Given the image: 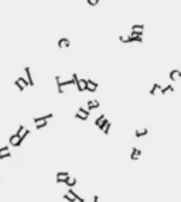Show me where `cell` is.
I'll use <instances>...</instances> for the list:
<instances>
[{"instance_id":"1","label":"cell","mask_w":181,"mask_h":202,"mask_svg":"<svg viewBox=\"0 0 181 202\" xmlns=\"http://www.w3.org/2000/svg\"><path fill=\"white\" fill-rule=\"evenodd\" d=\"M72 79H74V85L76 86V89L79 92H85L86 89V79H79L78 74H72Z\"/></svg>"},{"instance_id":"2","label":"cell","mask_w":181,"mask_h":202,"mask_svg":"<svg viewBox=\"0 0 181 202\" xmlns=\"http://www.w3.org/2000/svg\"><path fill=\"white\" fill-rule=\"evenodd\" d=\"M89 110L88 109H84V107H79L78 112L75 113V119H79V120H86L89 117Z\"/></svg>"},{"instance_id":"3","label":"cell","mask_w":181,"mask_h":202,"mask_svg":"<svg viewBox=\"0 0 181 202\" xmlns=\"http://www.w3.org/2000/svg\"><path fill=\"white\" fill-rule=\"evenodd\" d=\"M69 172L68 171H59V172H57V184H64V181L67 180V178H69Z\"/></svg>"},{"instance_id":"4","label":"cell","mask_w":181,"mask_h":202,"mask_svg":"<svg viewBox=\"0 0 181 202\" xmlns=\"http://www.w3.org/2000/svg\"><path fill=\"white\" fill-rule=\"evenodd\" d=\"M108 122V119H106V116L105 115H101L99 117H96V120H95V124H96V127L99 129L102 132V129H103V126H105V123Z\"/></svg>"},{"instance_id":"5","label":"cell","mask_w":181,"mask_h":202,"mask_svg":"<svg viewBox=\"0 0 181 202\" xmlns=\"http://www.w3.org/2000/svg\"><path fill=\"white\" fill-rule=\"evenodd\" d=\"M130 30H132V33H134L136 36L143 37V31H144V26H143V24H133Z\"/></svg>"},{"instance_id":"6","label":"cell","mask_w":181,"mask_h":202,"mask_svg":"<svg viewBox=\"0 0 181 202\" xmlns=\"http://www.w3.org/2000/svg\"><path fill=\"white\" fill-rule=\"evenodd\" d=\"M85 90H88V92H96L98 90V84H96L95 81H92V79H86V89Z\"/></svg>"},{"instance_id":"7","label":"cell","mask_w":181,"mask_h":202,"mask_svg":"<svg viewBox=\"0 0 181 202\" xmlns=\"http://www.w3.org/2000/svg\"><path fill=\"white\" fill-rule=\"evenodd\" d=\"M54 115L53 113H47V115H44V116H38V117H34L33 119V122L34 123H40V122H47L50 119H53Z\"/></svg>"},{"instance_id":"8","label":"cell","mask_w":181,"mask_h":202,"mask_svg":"<svg viewBox=\"0 0 181 202\" xmlns=\"http://www.w3.org/2000/svg\"><path fill=\"white\" fill-rule=\"evenodd\" d=\"M69 45H71V41H69L68 38H65V37L59 38L58 43H57V47L58 48H69Z\"/></svg>"},{"instance_id":"9","label":"cell","mask_w":181,"mask_h":202,"mask_svg":"<svg viewBox=\"0 0 181 202\" xmlns=\"http://www.w3.org/2000/svg\"><path fill=\"white\" fill-rule=\"evenodd\" d=\"M180 76H181L180 69H173V71H170V74H168V78H170L171 81H178Z\"/></svg>"},{"instance_id":"10","label":"cell","mask_w":181,"mask_h":202,"mask_svg":"<svg viewBox=\"0 0 181 202\" xmlns=\"http://www.w3.org/2000/svg\"><path fill=\"white\" fill-rule=\"evenodd\" d=\"M128 37H129V43H143V37L136 36L134 33H130Z\"/></svg>"},{"instance_id":"11","label":"cell","mask_w":181,"mask_h":202,"mask_svg":"<svg viewBox=\"0 0 181 202\" xmlns=\"http://www.w3.org/2000/svg\"><path fill=\"white\" fill-rule=\"evenodd\" d=\"M149 134V130H147V127H142V129H136L134 130V136L137 138L143 137V136H147Z\"/></svg>"},{"instance_id":"12","label":"cell","mask_w":181,"mask_h":202,"mask_svg":"<svg viewBox=\"0 0 181 202\" xmlns=\"http://www.w3.org/2000/svg\"><path fill=\"white\" fill-rule=\"evenodd\" d=\"M140 155H142V150H139V149H136V147H133V149H132V154H130V160L136 161V160L140 158Z\"/></svg>"},{"instance_id":"13","label":"cell","mask_w":181,"mask_h":202,"mask_svg":"<svg viewBox=\"0 0 181 202\" xmlns=\"http://www.w3.org/2000/svg\"><path fill=\"white\" fill-rule=\"evenodd\" d=\"M24 72H26V75H27L28 86H34V81H33V76H31V69H30V67H26V68H24Z\"/></svg>"},{"instance_id":"14","label":"cell","mask_w":181,"mask_h":202,"mask_svg":"<svg viewBox=\"0 0 181 202\" xmlns=\"http://www.w3.org/2000/svg\"><path fill=\"white\" fill-rule=\"evenodd\" d=\"M86 106H88V110H93V109H98V107L101 106V103H99V101H88V103H86Z\"/></svg>"},{"instance_id":"15","label":"cell","mask_w":181,"mask_h":202,"mask_svg":"<svg viewBox=\"0 0 181 202\" xmlns=\"http://www.w3.org/2000/svg\"><path fill=\"white\" fill-rule=\"evenodd\" d=\"M55 82H57V86H58V93H64V86H62V79L59 75H55Z\"/></svg>"},{"instance_id":"16","label":"cell","mask_w":181,"mask_h":202,"mask_svg":"<svg viewBox=\"0 0 181 202\" xmlns=\"http://www.w3.org/2000/svg\"><path fill=\"white\" fill-rule=\"evenodd\" d=\"M9 143H10L11 146H14V147H19V134L17 133L11 134L10 138H9Z\"/></svg>"},{"instance_id":"17","label":"cell","mask_w":181,"mask_h":202,"mask_svg":"<svg viewBox=\"0 0 181 202\" xmlns=\"http://www.w3.org/2000/svg\"><path fill=\"white\" fill-rule=\"evenodd\" d=\"M68 192H69V194H71V195H72V197L75 198V201L85 202V199H84V198H82V197H79V195H78V194H76V192H75L74 189H72V188H68Z\"/></svg>"},{"instance_id":"18","label":"cell","mask_w":181,"mask_h":202,"mask_svg":"<svg viewBox=\"0 0 181 202\" xmlns=\"http://www.w3.org/2000/svg\"><path fill=\"white\" fill-rule=\"evenodd\" d=\"M64 184H65L67 186H68V188H72V186L76 185V180H75V178H71V177H69V178H67V180L64 181Z\"/></svg>"},{"instance_id":"19","label":"cell","mask_w":181,"mask_h":202,"mask_svg":"<svg viewBox=\"0 0 181 202\" xmlns=\"http://www.w3.org/2000/svg\"><path fill=\"white\" fill-rule=\"evenodd\" d=\"M160 89H161V85H160V84H154V85L151 86V89L149 90V93H150V95H151V96H154V95H156V93H157V92H159Z\"/></svg>"},{"instance_id":"20","label":"cell","mask_w":181,"mask_h":202,"mask_svg":"<svg viewBox=\"0 0 181 202\" xmlns=\"http://www.w3.org/2000/svg\"><path fill=\"white\" fill-rule=\"evenodd\" d=\"M173 90H174V86H173V85H167V86H164V88L161 86V89H160V93H161V95H165V93H168V92H173Z\"/></svg>"},{"instance_id":"21","label":"cell","mask_w":181,"mask_h":202,"mask_svg":"<svg viewBox=\"0 0 181 202\" xmlns=\"http://www.w3.org/2000/svg\"><path fill=\"white\" fill-rule=\"evenodd\" d=\"M111 122L108 120L106 123H105V126H103V129H102V132H103V134H109V130H111Z\"/></svg>"},{"instance_id":"22","label":"cell","mask_w":181,"mask_h":202,"mask_svg":"<svg viewBox=\"0 0 181 202\" xmlns=\"http://www.w3.org/2000/svg\"><path fill=\"white\" fill-rule=\"evenodd\" d=\"M47 124H48V120H47V122H40V123H36V129H37V130H41V129L47 127Z\"/></svg>"},{"instance_id":"23","label":"cell","mask_w":181,"mask_h":202,"mask_svg":"<svg viewBox=\"0 0 181 202\" xmlns=\"http://www.w3.org/2000/svg\"><path fill=\"white\" fill-rule=\"evenodd\" d=\"M65 199V201H68V202H75V198L69 194V192H67V194H64V197H62Z\"/></svg>"},{"instance_id":"24","label":"cell","mask_w":181,"mask_h":202,"mask_svg":"<svg viewBox=\"0 0 181 202\" xmlns=\"http://www.w3.org/2000/svg\"><path fill=\"white\" fill-rule=\"evenodd\" d=\"M14 85H16L17 88H19V90H20V92H23V90L26 89V88H24V85H23V84H22V82H20V81H19V79H16V81H14Z\"/></svg>"},{"instance_id":"25","label":"cell","mask_w":181,"mask_h":202,"mask_svg":"<svg viewBox=\"0 0 181 202\" xmlns=\"http://www.w3.org/2000/svg\"><path fill=\"white\" fill-rule=\"evenodd\" d=\"M10 149H9V146H3V147H0V154H6V153H9Z\"/></svg>"},{"instance_id":"26","label":"cell","mask_w":181,"mask_h":202,"mask_svg":"<svg viewBox=\"0 0 181 202\" xmlns=\"http://www.w3.org/2000/svg\"><path fill=\"white\" fill-rule=\"evenodd\" d=\"M86 3L93 7V6H98V4H99V0H86Z\"/></svg>"},{"instance_id":"27","label":"cell","mask_w":181,"mask_h":202,"mask_svg":"<svg viewBox=\"0 0 181 202\" xmlns=\"http://www.w3.org/2000/svg\"><path fill=\"white\" fill-rule=\"evenodd\" d=\"M17 79H19V81H20V82H22V84H23V85H24V88H26V86H28V81H27V79H24L23 76H19Z\"/></svg>"},{"instance_id":"28","label":"cell","mask_w":181,"mask_h":202,"mask_svg":"<svg viewBox=\"0 0 181 202\" xmlns=\"http://www.w3.org/2000/svg\"><path fill=\"white\" fill-rule=\"evenodd\" d=\"M119 40H120V43H129V37H128V36H120V37H119Z\"/></svg>"},{"instance_id":"29","label":"cell","mask_w":181,"mask_h":202,"mask_svg":"<svg viewBox=\"0 0 181 202\" xmlns=\"http://www.w3.org/2000/svg\"><path fill=\"white\" fill-rule=\"evenodd\" d=\"M24 129H26V127H24V126H23V124H22V126H20V127H19V130H17L16 133H17V134H19V136H20V134H22V133H23V130H24Z\"/></svg>"},{"instance_id":"30","label":"cell","mask_w":181,"mask_h":202,"mask_svg":"<svg viewBox=\"0 0 181 202\" xmlns=\"http://www.w3.org/2000/svg\"><path fill=\"white\" fill-rule=\"evenodd\" d=\"M99 201V197H98V195H95V197H93V199H92V202H98Z\"/></svg>"}]
</instances>
